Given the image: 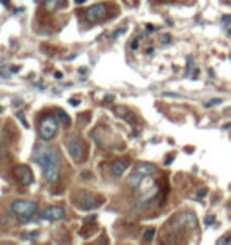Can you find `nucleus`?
<instances>
[{
	"label": "nucleus",
	"mask_w": 231,
	"mask_h": 245,
	"mask_svg": "<svg viewBox=\"0 0 231 245\" xmlns=\"http://www.w3.org/2000/svg\"><path fill=\"white\" fill-rule=\"evenodd\" d=\"M55 116H57V119H58L61 124H66V126H68V124L71 123V118L68 116V113L63 110V108H57V110H55Z\"/></svg>",
	"instance_id": "4468645a"
},
{
	"label": "nucleus",
	"mask_w": 231,
	"mask_h": 245,
	"mask_svg": "<svg viewBox=\"0 0 231 245\" xmlns=\"http://www.w3.org/2000/svg\"><path fill=\"white\" fill-rule=\"evenodd\" d=\"M170 41H171L170 35H162V36H160V42H162V44H167V42H170Z\"/></svg>",
	"instance_id": "f3484780"
},
{
	"label": "nucleus",
	"mask_w": 231,
	"mask_h": 245,
	"mask_svg": "<svg viewBox=\"0 0 231 245\" xmlns=\"http://www.w3.org/2000/svg\"><path fill=\"white\" fill-rule=\"evenodd\" d=\"M57 129H58V119H57V116L46 115L40 121V129H38V132H40L41 138L46 140V142H49V140H52L55 137Z\"/></svg>",
	"instance_id": "39448f33"
},
{
	"label": "nucleus",
	"mask_w": 231,
	"mask_h": 245,
	"mask_svg": "<svg viewBox=\"0 0 231 245\" xmlns=\"http://www.w3.org/2000/svg\"><path fill=\"white\" fill-rule=\"evenodd\" d=\"M154 173H157V167L153 165V163H138L135 167V170L132 171V174L129 176V184L137 187L140 185L145 179H148L149 176H153Z\"/></svg>",
	"instance_id": "20e7f679"
},
{
	"label": "nucleus",
	"mask_w": 231,
	"mask_h": 245,
	"mask_svg": "<svg viewBox=\"0 0 231 245\" xmlns=\"http://www.w3.org/2000/svg\"><path fill=\"white\" fill-rule=\"evenodd\" d=\"M0 113H2V107H0Z\"/></svg>",
	"instance_id": "473e14b6"
},
{
	"label": "nucleus",
	"mask_w": 231,
	"mask_h": 245,
	"mask_svg": "<svg viewBox=\"0 0 231 245\" xmlns=\"http://www.w3.org/2000/svg\"><path fill=\"white\" fill-rule=\"evenodd\" d=\"M121 33H124V28H120V30H117V32H115V33H113V36H115V38H117V36H118V35H121Z\"/></svg>",
	"instance_id": "b1692460"
},
{
	"label": "nucleus",
	"mask_w": 231,
	"mask_h": 245,
	"mask_svg": "<svg viewBox=\"0 0 231 245\" xmlns=\"http://www.w3.org/2000/svg\"><path fill=\"white\" fill-rule=\"evenodd\" d=\"M173 159H175V154H170V155H168V157L167 159H165V165H170V163H171V160H173Z\"/></svg>",
	"instance_id": "412c9836"
},
{
	"label": "nucleus",
	"mask_w": 231,
	"mask_h": 245,
	"mask_svg": "<svg viewBox=\"0 0 231 245\" xmlns=\"http://www.w3.org/2000/svg\"><path fill=\"white\" fill-rule=\"evenodd\" d=\"M230 240H231V239H230V236H223L222 239H219V240H217V244H228Z\"/></svg>",
	"instance_id": "a211bd4d"
},
{
	"label": "nucleus",
	"mask_w": 231,
	"mask_h": 245,
	"mask_svg": "<svg viewBox=\"0 0 231 245\" xmlns=\"http://www.w3.org/2000/svg\"><path fill=\"white\" fill-rule=\"evenodd\" d=\"M33 159L44 173V179L51 184H55L60 179V154L55 148L36 146Z\"/></svg>",
	"instance_id": "f257e3e1"
},
{
	"label": "nucleus",
	"mask_w": 231,
	"mask_h": 245,
	"mask_svg": "<svg viewBox=\"0 0 231 245\" xmlns=\"http://www.w3.org/2000/svg\"><path fill=\"white\" fill-rule=\"evenodd\" d=\"M0 2H2L3 5H8V0H0Z\"/></svg>",
	"instance_id": "2f4dec72"
},
{
	"label": "nucleus",
	"mask_w": 231,
	"mask_h": 245,
	"mask_svg": "<svg viewBox=\"0 0 231 245\" xmlns=\"http://www.w3.org/2000/svg\"><path fill=\"white\" fill-rule=\"evenodd\" d=\"M214 223V217L212 215H207L205 219V225H212Z\"/></svg>",
	"instance_id": "aec40b11"
},
{
	"label": "nucleus",
	"mask_w": 231,
	"mask_h": 245,
	"mask_svg": "<svg viewBox=\"0 0 231 245\" xmlns=\"http://www.w3.org/2000/svg\"><path fill=\"white\" fill-rule=\"evenodd\" d=\"M61 77H63V74H61V72H55V79H61Z\"/></svg>",
	"instance_id": "c756f323"
},
{
	"label": "nucleus",
	"mask_w": 231,
	"mask_h": 245,
	"mask_svg": "<svg viewBox=\"0 0 231 245\" xmlns=\"http://www.w3.org/2000/svg\"><path fill=\"white\" fill-rule=\"evenodd\" d=\"M96 219V215H90V217H87L85 219V223H88V221H91V220H94Z\"/></svg>",
	"instance_id": "a878e982"
},
{
	"label": "nucleus",
	"mask_w": 231,
	"mask_h": 245,
	"mask_svg": "<svg viewBox=\"0 0 231 245\" xmlns=\"http://www.w3.org/2000/svg\"><path fill=\"white\" fill-rule=\"evenodd\" d=\"M66 5V0H46V10L47 11H55Z\"/></svg>",
	"instance_id": "ddd939ff"
},
{
	"label": "nucleus",
	"mask_w": 231,
	"mask_h": 245,
	"mask_svg": "<svg viewBox=\"0 0 231 245\" xmlns=\"http://www.w3.org/2000/svg\"><path fill=\"white\" fill-rule=\"evenodd\" d=\"M105 16H107V5L105 3H96V5L90 6V8L87 10V13H85L87 21H90V22L102 21Z\"/></svg>",
	"instance_id": "1a4fd4ad"
},
{
	"label": "nucleus",
	"mask_w": 231,
	"mask_h": 245,
	"mask_svg": "<svg viewBox=\"0 0 231 245\" xmlns=\"http://www.w3.org/2000/svg\"><path fill=\"white\" fill-rule=\"evenodd\" d=\"M115 113L118 116H123V118L126 119V121H130V123H135V115L132 113L130 110H128L126 107H115Z\"/></svg>",
	"instance_id": "f8f14e48"
},
{
	"label": "nucleus",
	"mask_w": 231,
	"mask_h": 245,
	"mask_svg": "<svg viewBox=\"0 0 231 245\" xmlns=\"http://www.w3.org/2000/svg\"><path fill=\"white\" fill-rule=\"evenodd\" d=\"M13 176L21 185H30L33 182V173L28 165H16L13 168Z\"/></svg>",
	"instance_id": "0eeeda50"
},
{
	"label": "nucleus",
	"mask_w": 231,
	"mask_h": 245,
	"mask_svg": "<svg viewBox=\"0 0 231 245\" xmlns=\"http://www.w3.org/2000/svg\"><path fill=\"white\" fill-rule=\"evenodd\" d=\"M112 101H113V96H105V99H104V102H112Z\"/></svg>",
	"instance_id": "393cba45"
},
{
	"label": "nucleus",
	"mask_w": 231,
	"mask_h": 245,
	"mask_svg": "<svg viewBox=\"0 0 231 245\" xmlns=\"http://www.w3.org/2000/svg\"><path fill=\"white\" fill-rule=\"evenodd\" d=\"M128 167H129V160H126V159H120V160L112 162L110 171L113 173L115 176H121V174L128 170Z\"/></svg>",
	"instance_id": "9b49d317"
},
{
	"label": "nucleus",
	"mask_w": 231,
	"mask_h": 245,
	"mask_svg": "<svg viewBox=\"0 0 231 245\" xmlns=\"http://www.w3.org/2000/svg\"><path fill=\"white\" fill-rule=\"evenodd\" d=\"M137 47H138V41L135 40V41L132 42V49H134V50H137Z\"/></svg>",
	"instance_id": "bb28decb"
},
{
	"label": "nucleus",
	"mask_w": 231,
	"mask_h": 245,
	"mask_svg": "<svg viewBox=\"0 0 231 245\" xmlns=\"http://www.w3.org/2000/svg\"><path fill=\"white\" fill-rule=\"evenodd\" d=\"M77 5H82V3H85V0H76Z\"/></svg>",
	"instance_id": "7c9ffc66"
},
{
	"label": "nucleus",
	"mask_w": 231,
	"mask_h": 245,
	"mask_svg": "<svg viewBox=\"0 0 231 245\" xmlns=\"http://www.w3.org/2000/svg\"><path fill=\"white\" fill-rule=\"evenodd\" d=\"M206 193H207V190H206V189H201V190H198V196H200V198H201V196H205Z\"/></svg>",
	"instance_id": "5701e85b"
},
{
	"label": "nucleus",
	"mask_w": 231,
	"mask_h": 245,
	"mask_svg": "<svg viewBox=\"0 0 231 245\" xmlns=\"http://www.w3.org/2000/svg\"><path fill=\"white\" fill-rule=\"evenodd\" d=\"M11 76V69H8L6 66H0V77H10Z\"/></svg>",
	"instance_id": "dca6fc26"
},
{
	"label": "nucleus",
	"mask_w": 231,
	"mask_h": 245,
	"mask_svg": "<svg viewBox=\"0 0 231 245\" xmlns=\"http://www.w3.org/2000/svg\"><path fill=\"white\" fill-rule=\"evenodd\" d=\"M154 236H156V229H154V228L145 229V233H143V239L146 240V242H151V240L154 239Z\"/></svg>",
	"instance_id": "2eb2a0df"
},
{
	"label": "nucleus",
	"mask_w": 231,
	"mask_h": 245,
	"mask_svg": "<svg viewBox=\"0 0 231 245\" xmlns=\"http://www.w3.org/2000/svg\"><path fill=\"white\" fill-rule=\"evenodd\" d=\"M167 225L175 234H179V233H184L186 229L197 228L198 221H197V215L194 212H181V214L173 215L171 220Z\"/></svg>",
	"instance_id": "f03ea898"
},
{
	"label": "nucleus",
	"mask_w": 231,
	"mask_h": 245,
	"mask_svg": "<svg viewBox=\"0 0 231 245\" xmlns=\"http://www.w3.org/2000/svg\"><path fill=\"white\" fill-rule=\"evenodd\" d=\"M68 151H69V155H71L74 160H82L83 154H85V148L80 142H77V140H69L68 142Z\"/></svg>",
	"instance_id": "9d476101"
},
{
	"label": "nucleus",
	"mask_w": 231,
	"mask_h": 245,
	"mask_svg": "<svg viewBox=\"0 0 231 245\" xmlns=\"http://www.w3.org/2000/svg\"><path fill=\"white\" fill-rule=\"evenodd\" d=\"M66 217V211L61 206H49L43 212H40V219L46 221H60Z\"/></svg>",
	"instance_id": "6e6552de"
},
{
	"label": "nucleus",
	"mask_w": 231,
	"mask_h": 245,
	"mask_svg": "<svg viewBox=\"0 0 231 245\" xmlns=\"http://www.w3.org/2000/svg\"><path fill=\"white\" fill-rule=\"evenodd\" d=\"M76 204L79 206L82 211H93V209L99 208V206L102 204V198L96 196L90 192L82 190V192H79L76 195Z\"/></svg>",
	"instance_id": "423d86ee"
},
{
	"label": "nucleus",
	"mask_w": 231,
	"mask_h": 245,
	"mask_svg": "<svg viewBox=\"0 0 231 245\" xmlns=\"http://www.w3.org/2000/svg\"><path fill=\"white\" fill-rule=\"evenodd\" d=\"M228 3H231V0H228Z\"/></svg>",
	"instance_id": "72a5a7b5"
},
{
	"label": "nucleus",
	"mask_w": 231,
	"mask_h": 245,
	"mask_svg": "<svg viewBox=\"0 0 231 245\" xmlns=\"http://www.w3.org/2000/svg\"><path fill=\"white\" fill-rule=\"evenodd\" d=\"M38 204L35 201H25V200H16L11 204V212L17 217L19 221L27 223L33 217V214L36 212Z\"/></svg>",
	"instance_id": "7ed1b4c3"
},
{
	"label": "nucleus",
	"mask_w": 231,
	"mask_h": 245,
	"mask_svg": "<svg viewBox=\"0 0 231 245\" xmlns=\"http://www.w3.org/2000/svg\"><path fill=\"white\" fill-rule=\"evenodd\" d=\"M17 118H19V119H21V121H22V124H24V126H25V127H28V124H27V121H25V118H24V115H22V113H21V112H17Z\"/></svg>",
	"instance_id": "6ab92c4d"
},
{
	"label": "nucleus",
	"mask_w": 231,
	"mask_h": 245,
	"mask_svg": "<svg viewBox=\"0 0 231 245\" xmlns=\"http://www.w3.org/2000/svg\"><path fill=\"white\" fill-rule=\"evenodd\" d=\"M19 69H21V68H19V66H14V68H11V72H17Z\"/></svg>",
	"instance_id": "c85d7f7f"
},
{
	"label": "nucleus",
	"mask_w": 231,
	"mask_h": 245,
	"mask_svg": "<svg viewBox=\"0 0 231 245\" xmlns=\"http://www.w3.org/2000/svg\"><path fill=\"white\" fill-rule=\"evenodd\" d=\"M222 102V99H214V101H211V102H207L206 105L209 107V105H215V104H220Z\"/></svg>",
	"instance_id": "4be33fe9"
},
{
	"label": "nucleus",
	"mask_w": 231,
	"mask_h": 245,
	"mask_svg": "<svg viewBox=\"0 0 231 245\" xmlns=\"http://www.w3.org/2000/svg\"><path fill=\"white\" fill-rule=\"evenodd\" d=\"M69 104H71V105H79V101H69Z\"/></svg>",
	"instance_id": "cd10ccee"
}]
</instances>
